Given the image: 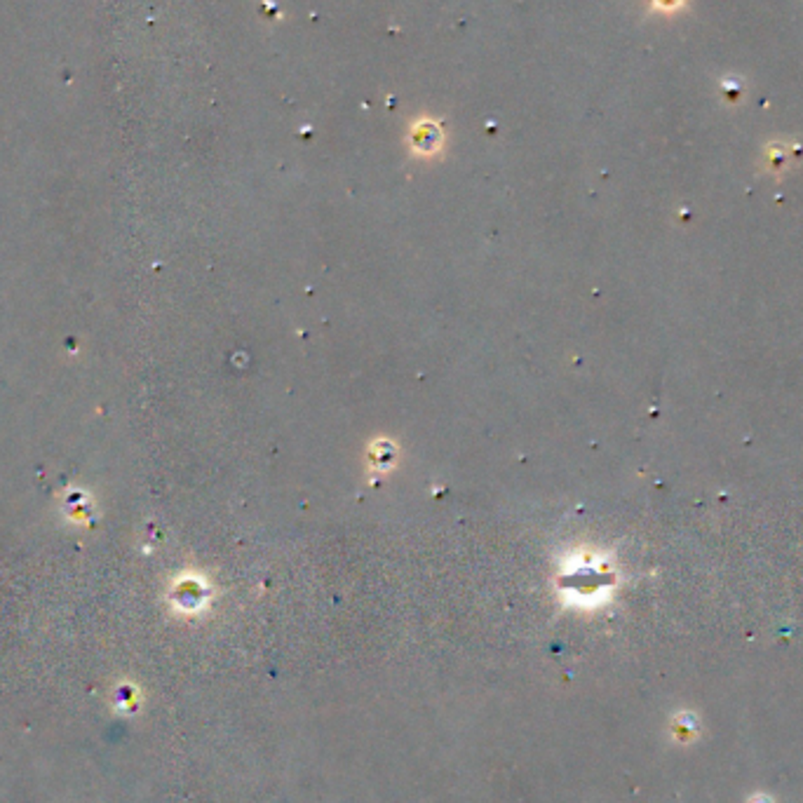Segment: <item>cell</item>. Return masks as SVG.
Returning <instances> with one entry per match:
<instances>
[{
	"label": "cell",
	"mask_w": 803,
	"mask_h": 803,
	"mask_svg": "<svg viewBox=\"0 0 803 803\" xmlns=\"http://www.w3.org/2000/svg\"><path fill=\"white\" fill-rule=\"evenodd\" d=\"M674 733H677L679 738H686V740H689V738H695V719L690 717V714H681V717L674 721Z\"/></svg>",
	"instance_id": "obj_1"
},
{
	"label": "cell",
	"mask_w": 803,
	"mask_h": 803,
	"mask_svg": "<svg viewBox=\"0 0 803 803\" xmlns=\"http://www.w3.org/2000/svg\"><path fill=\"white\" fill-rule=\"evenodd\" d=\"M749 803H773V801H770L769 797H764V794H759V797L749 798Z\"/></svg>",
	"instance_id": "obj_2"
}]
</instances>
